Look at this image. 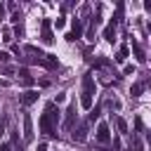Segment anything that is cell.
I'll return each instance as SVG.
<instances>
[{"instance_id": "cell-1", "label": "cell", "mask_w": 151, "mask_h": 151, "mask_svg": "<svg viewBox=\"0 0 151 151\" xmlns=\"http://www.w3.org/2000/svg\"><path fill=\"white\" fill-rule=\"evenodd\" d=\"M57 123H59V109H57L54 101H50V104H45V111H42V116L38 120V127H40L42 134L57 137Z\"/></svg>"}, {"instance_id": "cell-2", "label": "cell", "mask_w": 151, "mask_h": 151, "mask_svg": "<svg viewBox=\"0 0 151 151\" xmlns=\"http://www.w3.org/2000/svg\"><path fill=\"white\" fill-rule=\"evenodd\" d=\"M94 80H92V76L87 73V76H83V90H80V106L83 109H90L92 106V99H94Z\"/></svg>"}, {"instance_id": "cell-3", "label": "cell", "mask_w": 151, "mask_h": 151, "mask_svg": "<svg viewBox=\"0 0 151 151\" xmlns=\"http://www.w3.org/2000/svg\"><path fill=\"white\" fill-rule=\"evenodd\" d=\"M40 28H42L40 40H42L45 45H52V42H54V35H52V24H50V19H42V21H40Z\"/></svg>"}, {"instance_id": "cell-4", "label": "cell", "mask_w": 151, "mask_h": 151, "mask_svg": "<svg viewBox=\"0 0 151 151\" xmlns=\"http://www.w3.org/2000/svg\"><path fill=\"white\" fill-rule=\"evenodd\" d=\"M38 101V92L35 90H26L21 97H19V104L21 106H31V104H35Z\"/></svg>"}, {"instance_id": "cell-5", "label": "cell", "mask_w": 151, "mask_h": 151, "mask_svg": "<svg viewBox=\"0 0 151 151\" xmlns=\"http://www.w3.org/2000/svg\"><path fill=\"white\" fill-rule=\"evenodd\" d=\"M97 142H99V144H109V142H111V132H109V125H106V123H101V125L97 127Z\"/></svg>"}, {"instance_id": "cell-6", "label": "cell", "mask_w": 151, "mask_h": 151, "mask_svg": "<svg viewBox=\"0 0 151 151\" xmlns=\"http://www.w3.org/2000/svg\"><path fill=\"white\" fill-rule=\"evenodd\" d=\"M33 139V120L28 113H24V142H31Z\"/></svg>"}, {"instance_id": "cell-7", "label": "cell", "mask_w": 151, "mask_h": 151, "mask_svg": "<svg viewBox=\"0 0 151 151\" xmlns=\"http://www.w3.org/2000/svg\"><path fill=\"white\" fill-rule=\"evenodd\" d=\"M132 54H134V59H137L139 64H144V61H146V52H144V47H142L137 40H132Z\"/></svg>"}, {"instance_id": "cell-8", "label": "cell", "mask_w": 151, "mask_h": 151, "mask_svg": "<svg viewBox=\"0 0 151 151\" xmlns=\"http://www.w3.org/2000/svg\"><path fill=\"white\" fill-rule=\"evenodd\" d=\"M73 120H76V104H71L66 109V120H64V130H73Z\"/></svg>"}, {"instance_id": "cell-9", "label": "cell", "mask_w": 151, "mask_h": 151, "mask_svg": "<svg viewBox=\"0 0 151 151\" xmlns=\"http://www.w3.org/2000/svg\"><path fill=\"white\" fill-rule=\"evenodd\" d=\"M73 139H76V142H85V139H87V123H80V125L76 127Z\"/></svg>"}, {"instance_id": "cell-10", "label": "cell", "mask_w": 151, "mask_h": 151, "mask_svg": "<svg viewBox=\"0 0 151 151\" xmlns=\"http://www.w3.org/2000/svg\"><path fill=\"white\" fill-rule=\"evenodd\" d=\"M104 40H109V42H113V40H116V24H111V21H109V26L104 28Z\"/></svg>"}, {"instance_id": "cell-11", "label": "cell", "mask_w": 151, "mask_h": 151, "mask_svg": "<svg viewBox=\"0 0 151 151\" xmlns=\"http://www.w3.org/2000/svg\"><path fill=\"white\" fill-rule=\"evenodd\" d=\"M127 54H130V47H127V45H123V47L116 52V61H118V64H123V61L127 59Z\"/></svg>"}, {"instance_id": "cell-12", "label": "cell", "mask_w": 151, "mask_h": 151, "mask_svg": "<svg viewBox=\"0 0 151 151\" xmlns=\"http://www.w3.org/2000/svg\"><path fill=\"white\" fill-rule=\"evenodd\" d=\"M19 76H21V83H24V85H33V78H31L28 68H21V71H19Z\"/></svg>"}, {"instance_id": "cell-13", "label": "cell", "mask_w": 151, "mask_h": 151, "mask_svg": "<svg viewBox=\"0 0 151 151\" xmlns=\"http://www.w3.org/2000/svg\"><path fill=\"white\" fill-rule=\"evenodd\" d=\"M120 17H123V2H118V5H116V14H113V19H111V24H116V26H118V21H120Z\"/></svg>"}, {"instance_id": "cell-14", "label": "cell", "mask_w": 151, "mask_h": 151, "mask_svg": "<svg viewBox=\"0 0 151 151\" xmlns=\"http://www.w3.org/2000/svg\"><path fill=\"white\" fill-rule=\"evenodd\" d=\"M142 92H144V83H134V85L130 87V94H132V97H139Z\"/></svg>"}, {"instance_id": "cell-15", "label": "cell", "mask_w": 151, "mask_h": 151, "mask_svg": "<svg viewBox=\"0 0 151 151\" xmlns=\"http://www.w3.org/2000/svg\"><path fill=\"white\" fill-rule=\"evenodd\" d=\"M113 123H116V127H118V132H123V134L127 132V123H125L123 118H118V116H116V118H113Z\"/></svg>"}, {"instance_id": "cell-16", "label": "cell", "mask_w": 151, "mask_h": 151, "mask_svg": "<svg viewBox=\"0 0 151 151\" xmlns=\"http://www.w3.org/2000/svg\"><path fill=\"white\" fill-rule=\"evenodd\" d=\"M99 113H101V109H99V106H94V109L90 111V123H94V120L99 118Z\"/></svg>"}, {"instance_id": "cell-17", "label": "cell", "mask_w": 151, "mask_h": 151, "mask_svg": "<svg viewBox=\"0 0 151 151\" xmlns=\"http://www.w3.org/2000/svg\"><path fill=\"white\" fill-rule=\"evenodd\" d=\"M54 26H57V28H64V26H66V19H64V17H57V19H54Z\"/></svg>"}, {"instance_id": "cell-18", "label": "cell", "mask_w": 151, "mask_h": 151, "mask_svg": "<svg viewBox=\"0 0 151 151\" xmlns=\"http://www.w3.org/2000/svg\"><path fill=\"white\" fill-rule=\"evenodd\" d=\"M111 149H113V151H123V144H120V139H113V142H111Z\"/></svg>"}, {"instance_id": "cell-19", "label": "cell", "mask_w": 151, "mask_h": 151, "mask_svg": "<svg viewBox=\"0 0 151 151\" xmlns=\"http://www.w3.org/2000/svg\"><path fill=\"white\" fill-rule=\"evenodd\" d=\"M2 40H5V42H12V31L5 28V31H2Z\"/></svg>"}, {"instance_id": "cell-20", "label": "cell", "mask_w": 151, "mask_h": 151, "mask_svg": "<svg viewBox=\"0 0 151 151\" xmlns=\"http://www.w3.org/2000/svg\"><path fill=\"white\" fill-rule=\"evenodd\" d=\"M14 35H17V38H21V35H24V26H19V24H17V26H14Z\"/></svg>"}, {"instance_id": "cell-21", "label": "cell", "mask_w": 151, "mask_h": 151, "mask_svg": "<svg viewBox=\"0 0 151 151\" xmlns=\"http://www.w3.org/2000/svg\"><path fill=\"white\" fill-rule=\"evenodd\" d=\"M0 61H9V54L7 52H0Z\"/></svg>"}, {"instance_id": "cell-22", "label": "cell", "mask_w": 151, "mask_h": 151, "mask_svg": "<svg viewBox=\"0 0 151 151\" xmlns=\"http://www.w3.org/2000/svg\"><path fill=\"white\" fill-rule=\"evenodd\" d=\"M0 151H9V144H7V142H2V144H0Z\"/></svg>"}, {"instance_id": "cell-23", "label": "cell", "mask_w": 151, "mask_h": 151, "mask_svg": "<svg viewBox=\"0 0 151 151\" xmlns=\"http://www.w3.org/2000/svg\"><path fill=\"white\" fill-rule=\"evenodd\" d=\"M144 9H146V12H151V0H146V2H144Z\"/></svg>"}, {"instance_id": "cell-24", "label": "cell", "mask_w": 151, "mask_h": 151, "mask_svg": "<svg viewBox=\"0 0 151 151\" xmlns=\"http://www.w3.org/2000/svg\"><path fill=\"white\" fill-rule=\"evenodd\" d=\"M2 132H5V118L0 120V137H2Z\"/></svg>"}, {"instance_id": "cell-25", "label": "cell", "mask_w": 151, "mask_h": 151, "mask_svg": "<svg viewBox=\"0 0 151 151\" xmlns=\"http://www.w3.org/2000/svg\"><path fill=\"white\" fill-rule=\"evenodd\" d=\"M0 19H5V5H0Z\"/></svg>"}, {"instance_id": "cell-26", "label": "cell", "mask_w": 151, "mask_h": 151, "mask_svg": "<svg viewBox=\"0 0 151 151\" xmlns=\"http://www.w3.org/2000/svg\"><path fill=\"white\" fill-rule=\"evenodd\" d=\"M38 151H47V146L45 144H38Z\"/></svg>"}, {"instance_id": "cell-27", "label": "cell", "mask_w": 151, "mask_h": 151, "mask_svg": "<svg viewBox=\"0 0 151 151\" xmlns=\"http://www.w3.org/2000/svg\"><path fill=\"white\" fill-rule=\"evenodd\" d=\"M146 142H149V151H151V132L146 134Z\"/></svg>"}, {"instance_id": "cell-28", "label": "cell", "mask_w": 151, "mask_h": 151, "mask_svg": "<svg viewBox=\"0 0 151 151\" xmlns=\"http://www.w3.org/2000/svg\"><path fill=\"white\" fill-rule=\"evenodd\" d=\"M5 85H7V80H0V87H5Z\"/></svg>"}]
</instances>
